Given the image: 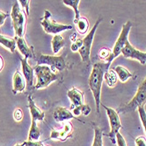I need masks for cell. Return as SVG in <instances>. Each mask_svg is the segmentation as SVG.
Listing matches in <instances>:
<instances>
[{
    "label": "cell",
    "mask_w": 146,
    "mask_h": 146,
    "mask_svg": "<svg viewBox=\"0 0 146 146\" xmlns=\"http://www.w3.org/2000/svg\"><path fill=\"white\" fill-rule=\"evenodd\" d=\"M77 34L76 33H73V34L71 35V40L72 41V43H74L77 40Z\"/></svg>",
    "instance_id": "36"
},
{
    "label": "cell",
    "mask_w": 146,
    "mask_h": 146,
    "mask_svg": "<svg viewBox=\"0 0 146 146\" xmlns=\"http://www.w3.org/2000/svg\"><path fill=\"white\" fill-rule=\"evenodd\" d=\"M72 131H73V125L70 121H67L63 124V127L61 129H51L50 138L64 142L68 138L72 137Z\"/></svg>",
    "instance_id": "10"
},
{
    "label": "cell",
    "mask_w": 146,
    "mask_h": 146,
    "mask_svg": "<svg viewBox=\"0 0 146 146\" xmlns=\"http://www.w3.org/2000/svg\"><path fill=\"white\" fill-rule=\"evenodd\" d=\"M101 21H102V18H99L98 20L95 22L94 27H92V30L89 32V33L84 38H82V46L78 50V52H79V54H80L82 60L85 63L90 62L92 44V41H94V38L95 33L97 31V28Z\"/></svg>",
    "instance_id": "6"
},
{
    "label": "cell",
    "mask_w": 146,
    "mask_h": 146,
    "mask_svg": "<svg viewBox=\"0 0 146 146\" xmlns=\"http://www.w3.org/2000/svg\"><path fill=\"white\" fill-rule=\"evenodd\" d=\"M28 109H29V111H30V115L32 116V121H43L44 118H45V114L44 112L38 108L33 97L31 96H28Z\"/></svg>",
    "instance_id": "17"
},
{
    "label": "cell",
    "mask_w": 146,
    "mask_h": 146,
    "mask_svg": "<svg viewBox=\"0 0 146 146\" xmlns=\"http://www.w3.org/2000/svg\"><path fill=\"white\" fill-rule=\"evenodd\" d=\"M10 15L8 13H5V12H3L1 10H0V25H2L4 23H5V20L9 17Z\"/></svg>",
    "instance_id": "34"
},
{
    "label": "cell",
    "mask_w": 146,
    "mask_h": 146,
    "mask_svg": "<svg viewBox=\"0 0 146 146\" xmlns=\"http://www.w3.org/2000/svg\"><path fill=\"white\" fill-rule=\"evenodd\" d=\"M101 105L104 107L106 111H107V115H108V119H109V124H110V128H111L110 132L107 136L110 138L112 143L114 144L116 143L115 142L116 134L119 132V130L122 128L121 121H120V117H119V114L115 110H114L112 108H108L103 104H101Z\"/></svg>",
    "instance_id": "8"
},
{
    "label": "cell",
    "mask_w": 146,
    "mask_h": 146,
    "mask_svg": "<svg viewBox=\"0 0 146 146\" xmlns=\"http://www.w3.org/2000/svg\"><path fill=\"white\" fill-rule=\"evenodd\" d=\"M25 146H50L44 144L42 141H26L25 142Z\"/></svg>",
    "instance_id": "31"
},
{
    "label": "cell",
    "mask_w": 146,
    "mask_h": 146,
    "mask_svg": "<svg viewBox=\"0 0 146 146\" xmlns=\"http://www.w3.org/2000/svg\"><path fill=\"white\" fill-rule=\"evenodd\" d=\"M26 58L20 59L21 61V67H22V72L23 76L26 80V86H28V89H31L34 86V68L28 64Z\"/></svg>",
    "instance_id": "13"
},
{
    "label": "cell",
    "mask_w": 146,
    "mask_h": 146,
    "mask_svg": "<svg viewBox=\"0 0 146 146\" xmlns=\"http://www.w3.org/2000/svg\"><path fill=\"white\" fill-rule=\"evenodd\" d=\"M26 80H25L23 74L19 70H17L12 77V92H13V94L16 95L17 93L23 92L26 88Z\"/></svg>",
    "instance_id": "16"
},
{
    "label": "cell",
    "mask_w": 146,
    "mask_h": 146,
    "mask_svg": "<svg viewBox=\"0 0 146 146\" xmlns=\"http://www.w3.org/2000/svg\"><path fill=\"white\" fill-rule=\"evenodd\" d=\"M103 133L100 127L94 128V138L92 146H103Z\"/></svg>",
    "instance_id": "26"
},
{
    "label": "cell",
    "mask_w": 146,
    "mask_h": 146,
    "mask_svg": "<svg viewBox=\"0 0 146 146\" xmlns=\"http://www.w3.org/2000/svg\"><path fill=\"white\" fill-rule=\"evenodd\" d=\"M16 39V43H17V46L20 50V52H21V54L26 58H32L34 59L35 55L34 52V48L33 46H29L26 43L25 38H20V37H15Z\"/></svg>",
    "instance_id": "15"
},
{
    "label": "cell",
    "mask_w": 146,
    "mask_h": 146,
    "mask_svg": "<svg viewBox=\"0 0 146 146\" xmlns=\"http://www.w3.org/2000/svg\"><path fill=\"white\" fill-rule=\"evenodd\" d=\"M20 3V5H22V7L25 9V12L26 15H29V5H30V1H28V0H20L19 1Z\"/></svg>",
    "instance_id": "32"
},
{
    "label": "cell",
    "mask_w": 146,
    "mask_h": 146,
    "mask_svg": "<svg viewBox=\"0 0 146 146\" xmlns=\"http://www.w3.org/2000/svg\"><path fill=\"white\" fill-rule=\"evenodd\" d=\"M132 27V22L131 21H127L123 25H122V29L121 31V33L119 35L117 40L114 44V46L113 48V54L114 58L118 57L121 54L122 48L125 46V45L129 42L128 36L130 32V29Z\"/></svg>",
    "instance_id": "9"
},
{
    "label": "cell",
    "mask_w": 146,
    "mask_h": 146,
    "mask_svg": "<svg viewBox=\"0 0 146 146\" xmlns=\"http://www.w3.org/2000/svg\"><path fill=\"white\" fill-rule=\"evenodd\" d=\"M98 56L100 59V60L103 62L112 63V61L115 59L114 54H113V51L108 47H102L99 52Z\"/></svg>",
    "instance_id": "20"
},
{
    "label": "cell",
    "mask_w": 146,
    "mask_h": 146,
    "mask_svg": "<svg viewBox=\"0 0 146 146\" xmlns=\"http://www.w3.org/2000/svg\"><path fill=\"white\" fill-rule=\"evenodd\" d=\"M67 96L71 102V110L80 107L85 104L84 102V93L77 88H72L67 92Z\"/></svg>",
    "instance_id": "12"
},
{
    "label": "cell",
    "mask_w": 146,
    "mask_h": 146,
    "mask_svg": "<svg viewBox=\"0 0 146 146\" xmlns=\"http://www.w3.org/2000/svg\"><path fill=\"white\" fill-rule=\"evenodd\" d=\"M110 64L111 63L109 62H103V61L96 62L94 65V67H92V70L89 77L88 85L90 90L92 92V95H94L95 100L97 113H100V108L101 105L100 95H101L102 83L104 81V75L108 71Z\"/></svg>",
    "instance_id": "1"
},
{
    "label": "cell",
    "mask_w": 146,
    "mask_h": 146,
    "mask_svg": "<svg viewBox=\"0 0 146 146\" xmlns=\"http://www.w3.org/2000/svg\"><path fill=\"white\" fill-rule=\"evenodd\" d=\"M53 117H54L55 121L57 123H63L67 122L71 119L76 118V116L73 115V113L66 108L63 107H57L54 113H53Z\"/></svg>",
    "instance_id": "14"
},
{
    "label": "cell",
    "mask_w": 146,
    "mask_h": 146,
    "mask_svg": "<svg viewBox=\"0 0 146 146\" xmlns=\"http://www.w3.org/2000/svg\"><path fill=\"white\" fill-rule=\"evenodd\" d=\"M41 137V129L38 127L37 123L35 121H32V124L30 126L29 133H28V141H38Z\"/></svg>",
    "instance_id": "22"
},
{
    "label": "cell",
    "mask_w": 146,
    "mask_h": 146,
    "mask_svg": "<svg viewBox=\"0 0 146 146\" xmlns=\"http://www.w3.org/2000/svg\"><path fill=\"white\" fill-rule=\"evenodd\" d=\"M23 117H24V115H23V111L21 109H16L14 112H13V118H14V120L16 122L22 121Z\"/></svg>",
    "instance_id": "28"
},
{
    "label": "cell",
    "mask_w": 146,
    "mask_h": 146,
    "mask_svg": "<svg viewBox=\"0 0 146 146\" xmlns=\"http://www.w3.org/2000/svg\"><path fill=\"white\" fill-rule=\"evenodd\" d=\"M81 46H82V38H77L74 43L71 44V49L72 52H78V50L80 49Z\"/></svg>",
    "instance_id": "30"
},
{
    "label": "cell",
    "mask_w": 146,
    "mask_h": 146,
    "mask_svg": "<svg viewBox=\"0 0 146 146\" xmlns=\"http://www.w3.org/2000/svg\"><path fill=\"white\" fill-rule=\"evenodd\" d=\"M104 80H105V82H106V83H107L108 86L113 88L117 83L118 77H117V74L114 72V69H111V70H108L107 73L105 74Z\"/></svg>",
    "instance_id": "23"
},
{
    "label": "cell",
    "mask_w": 146,
    "mask_h": 146,
    "mask_svg": "<svg viewBox=\"0 0 146 146\" xmlns=\"http://www.w3.org/2000/svg\"><path fill=\"white\" fill-rule=\"evenodd\" d=\"M26 16L28 15L26 14L25 11L20 6V4L18 2L13 4L11 11V18L16 37L24 38V35L26 33Z\"/></svg>",
    "instance_id": "4"
},
{
    "label": "cell",
    "mask_w": 146,
    "mask_h": 146,
    "mask_svg": "<svg viewBox=\"0 0 146 146\" xmlns=\"http://www.w3.org/2000/svg\"><path fill=\"white\" fill-rule=\"evenodd\" d=\"M14 146H25V142L22 143H18V144H15Z\"/></svg>",
    "instance_id": "37"
},
{
    "label": "cell",
    "mask_w": 146,
    "mask_h": 146,
    "mask_svg": "<svg viewBox=\"0 0 146 146\" xmlns=\"http://www.w3.org/2000/svg\"><path fill=\"white\" fill-rule=\"evenodd\" d=\"M37 65H44L49 67L53 72L55 69L58 71H63L66 68V62L64 59V55L62 54L60 56H53L48 54H41L38 58Z\"/></svg>",
    "instance_id": "7"
},
{
    "label": "cell",
    "mask_w": 146,
    "mask_h": 146,
    "mask_svg": "<svg viewBox=\"0 0 146 146\" xmlns=\"http://www.w3.org/2000/svg\"><path fill=\"white\" fill-rule=\"evenodd\" d=\"M116 143L117 146H127L126 140L120 132H118L116 134Z\"/></svg>",
    "instance_id": "29"
},
{
    "label": "cell",
    "mask_w": 146,
    "mask_h": 146,
    "mask_svg": "<svg viewBox=\"0 0 146 146\" xmlns=\"http://www.w3.org/2000/svg\"><path fill=\"white\" fill-rule=\"evenodd\" d=\"M4 65H5V61H4V59L3 57L0 55V72H1V70L3 69L4 68Z\"/></svg>",
    "instance_id": "35"
},
{
    "label": "cell",
    "mask_w": 146,
    "mask_h": 146,
    "mask_svg": "<svg viewBox=\"0 0 146 146\" xmlns=\"http://www.w3.org/2000/svg\"><path fill=\"white\" fill-rule=\"evenodd\" d=\"M41 25L45 33L48 34H59L65 30H71L72 26L69 25H63L56 22L52 19L51 13L48 11H45V14L41 19Z\"/></svg>",
    "instance_id": "5"
},
{
    "label": "cell",
    "mask_w": 146,
    "mask_h": 146,
    "mask_svg": "<svg viewBox=\"0 0 146 146\" xmlns=\"http://www.w3.org/2000/svg\"><path fill=\"white\" fill-rule=\"evenodd\" d=\"M65 46V40L63 38L62 35L60 34H57L53 37L52 38V49H53V52L56 54L59 52V50H61L63 46Z\"/></svg>",
    "instance_id": "21"
},
{
    "label": "cell",
    "mask_w": 146,
    "mask_h": 146,
    "mask_svg": "<svg viewBox=\"0 0 146 146\" xmlns=\"http://www.w3.org/2000/svg\"><path fill=\"white\" fill-rule=\"evenodd\" d=\"M0 44H1L2 46H4L8 50H10L11 52H15V49L17 46L15 38H12L7 37V36L2 35V34H0Z\"/></svg>",
    "instance_id": "18"
},
{
    "label": "cell",
    "mask_w": 146,
    "mask_h": 146,
    "mask_svg": "<svg viewBox=\"0 0 146 146\" xmlns=\"http://www.w3.org/2000/svg\"><path fill=\"white\" fill-rule=\"evenodd\" d=\"M34 72L37 77V83L35 85L36 89L47 88L50 83L56 82L59 79L60 74L53 72L52 69L44 65H37L34 68Z\"/></svg>",
    "instance_id": "2"
},
{
    "label": "cell",
    "mask_w": 146,
    "mask_h": 146,
    "mask_svg": "<svg viewBox=\"0 0 146 146\" xmlns=\"http://www.w3.org/2000/svg\"><path fill=\"white\" fill-rule=\"evenodd\" d=\"M63 3L65 5H68V6H71L73 8L74 11H75V19H74V23L76 24L79 19H80V12H79V10L77 8L79 3H80V1L79 0H63Z\"/></svg>",
    "instance_id": "24"
},
{
    "label": "cell",
    "mask_w": 146,
    "mask_h": 146,
    "mask_svg": "<svg viewBox=\"0 0 146 146\" xmlns=\"http://www.w3.org/2000/svg\"><path fill=\"white\" fill-rule=\"evenodd\" d=\"M137 111L139 113V116H140V119H141L142 124L143 126L144 131L146 133V111H145V109H144V106H141V107H139L137 109Z\"/></svg>",
    "instance_id": "27"
},
{
    "label": "cell",
    "mask_w": 146,
    "mask_h": 146,
    "mask_svg": "<svg viewBox=\"0 0 146 146\" xmlns=\"http://www.w3.org/2000/svg\"><path fill=\"white\" fill-rule=\"evenodd\" d=\"M77 26V30L80 34H85L87 33V31L89 30V21L87 19L81 17L79 19V20L75 24Z\"/></svg>",
    "instance_id": "25"
},
{
    "label": "cell",
    "mask_w": 146,
    "mask_h": 146,
    "mask_svg": "<svg viewBox=\"0 0 146 146\" xmlns=\"http://www.w3.org/2000/svg\"><path fill=\"white\" fill-rule=\"evenodd\" d=\"M121 54L123 55L124 58L137 60L142 65H144L146 63V52H141V51L136 49L129 43V41L122 48Z\"/></svg>",
    "instance_id": "11"
},
{
    "label": "cell",
    "mask_w": 146,
    "mask_h": 146,
    "mask_svg": "<svg viewBox=\"0 0 146 146\" xmlns=\"http://www.w3.org/2000/svg\"><path fill=\"white\" fill-rule=\"evenodd\" d=\"M136 146H146V138L143 136H140L135 139Z\"/></svg>",
    "instance_id": "33"
},
{
    "label": "cell",
    "mask_w": 146,
    "mask_h": 146,
    "mask_svg": "<svg viewBox=\"0 0 146 146\" xmlns=\"http://www.w3.org/2000/svg\"><path fill=\"white\" fill-rule=\"evenodd\" d=\"M114 70L116 73L118 79L120 80L122 82H127L128 79H129V78H131L132 76H133V75H132V74L126 68L122 67V66H117V67Z\"/></svg>",
    "instance_id": "19"
},
{
    "label": "cell",
    "mask_w": 146,
    "mask_h": 146,
    "mask_svg": "<svg viewBox=\"0 0 146 146\" xmlns=\"http://www.w3.org/2000/svg\"><path fill=\"white\" fill-rule=\"evenodd\" d=\"M145 103H146V77L140 83L136 96L127 104L121 106L116 111L118 113L126 114L137 110L141 106H144Z\"/></svg>",
    "instance_id": "3"
}]
</instances>
